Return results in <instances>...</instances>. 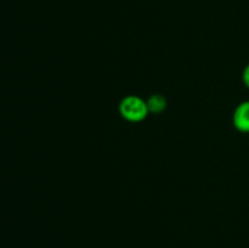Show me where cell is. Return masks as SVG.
I'll return each mask as SVG.
<instances>
[{
    "instance_id": "cell-1",
    "label": "cell",
    "mask_w": 249,
    "mask_h": 248,
    "mask_svg": "<svg viewBox=\"0 0 249 248\" xmlns=\"http://www.w3.org/2000/svg\"><path fill=\"white\" fill-rule=\"evenodd\" d=\"M122 117L129 122H140L146 118L148 111L147 102L138 96H126L119 105Z\"/></svg>"
},
{
    "instance_id": "cell-2",
    "label": "cell",
    "mask_w": 249,
    "mask_h": 248,
    "mask_svg": "<svg viewBox=\"0 0 249 248\" xmlns=\"http://www.w3.org/2000/svg\"><path fill=\"white\" fill-rule=\"evenodd\" d=\"M233 125L241 133H249V101L242 102L235 109Z\"/></svg>"
},
{
    "instance_id": "cell-3",
    "label": "cell",
    "mask_w": 249,
    "mask_h": 248,
    "mask_svg": "<svg viewBox=\"0 0 249 248\" xmlns=\"http://www.w3.org/2000/svg\"><path fill=\"white\" fill-rule=\"evenodd\" d=\"M147 107L148 111L160 113V112H162L165 108V99L160 96V95H153L147 101Z\"/></svg>"
},
{
    "instance_id": "cell-4",
    "label": "cell",
    "mask_w": 249,
    "mask_h": 248,
    "mask_svg": "<svg viewBox=\"0 0 249 248\" xmlns=\"http://www.w3.org/2000/svg\"><path fill=\"white\" fill-rule=\"evenodd\" d=\"M242 79H243V83L246 84V87L249 88V65H247V67H246L245 71H243Z\"/></svg>"
}]
</instances>
